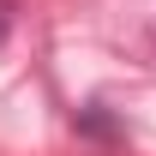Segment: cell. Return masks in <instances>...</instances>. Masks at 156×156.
Listing matches in <instances>:
<instances>
[{"label":"cell","instance_id":"obj_1","mask_svg":"<svg viewBox=\"0 0 156 156\" xmlns=\"http://www.w3.org/2000/svg\"><path fill=\"white\" fill-rule=\"evenodd\" d=\"M78 132H84V138H96V144H114V138H120V126L102 114V108H84V114H78Z\"/></svg>","mask_w":156,"mask_h":156},{"label":"cell","instance_id":"obj_2","mask_svg":"<svg viewBox=\"0 0 156 156\" xmlns=\"http://www.w3.org/2000/svg\"><path fill=\"white\" fill-rule=\"evenodd\" d=\"M6 36H12V0H0V48H6Z\"/></svg>","mask_w":156,"mask_h":156}]
</instances>
